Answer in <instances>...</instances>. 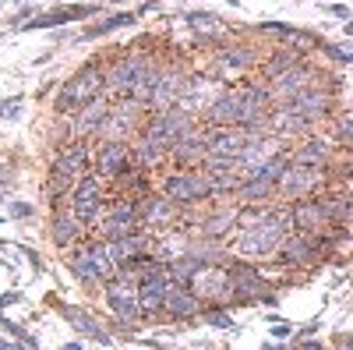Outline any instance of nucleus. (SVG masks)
Listing matches in <instances>:
<instances>
[{
  "label": "nucleus",
  "instance_id": "obj_1",
  "mask_svg": "<svg viewBox=\"0 0 353 350\" xmlns=\"http://www.w3.org/2000/svg\"><path fill=\"white\" fill-rule=\"evenodd\" d=\"M290 233V216L272 209H244L233 220L230 230V251L244 258H269Z\"/></svg>",
  "mask_w": 353,
  "mask_h": 350
},
{
  "label": "nucleus",
  "instance_id": "obj_2",
  "mask_svg": "<svg viewBox=\"0 0 353 350\" xmlns=\"http://www.w3.org/2000/svg\"><path fill=\"white\" fill-rule=\"evenodd\" d=\"M103 96V68L99 61H88L85 68H78L64 85H61V96H57V110L68 113V110H78L85 103H92Z\"/></svg>",
  "mask_w": 353,
  "mask_h": 350
},
{
  "label": "nucleus",
  "instance_id": "obj_3",
  "mask_svg": "<svg viewBox=\"0 0 353 350\" xmlns=\"http://www.w3.org/2000/svg\"><path fill=\"white\" fill-rule=\"evenodd\" d=\"M191 294L201 301V304H209V308H223L233 301V283H230V273L223 266H209V262H201V266L188 276L184 283Z\"/></svg>",
  "mask_w": 353,
  "mask_h": 350
},
{
  "label": "nucleus",
  "instance_id": "obj_4",
  "mask_svg": "<svg viewBox=\"0 0 353 350\" xmlns=\"http://www.w3.org/2000/svg\"><path fill=\"white\" fill-rule=\"evenodd\" d=\"M103 286H106L103 298H106L110 311L121 318L124 326H134L138 318H141V311H138V280H134V273H131V269H117V276L106 280Z\"/></svg>",
  "mask_w": 353,
  "mask_h": 350
},
{
  "label": "nucleus",
  "instance_id": "obj_5",
  "mask_svg": "<svg viewBox=\"0 0 353 350\" xmlns=\"http://www.w3.org/2000/svg\"><path fill=\"white\" fill-rule=\"evenodd\" d=\"M103 206H106V195H103V181L96 170H85L81 177L74 181L71 188V213L81 226H92L99 216H103Z\"/></svg>",
  "mask_w": 353,
  "mask_h": 350
},
{
  "label": "nucleus",
  "instance_id": "obj_6",
  "mask_svg": "<svg viewBox=\"0 0 353 350\" xmlns=\"http://www.w3.org/2000/svg\"><path fill=\"white\" fill-rule=\"evenodd\" d=\"M85 170H88V149H85L81 142L64 145V149L57 153V159H53V173H50V195H53V198L68 195V191L74 188V181L81 177Z\"/></svg>",
  "mask_w": 353,
  "mask_h": 350
},
{
  "label": "nucleus",
  "instance_id": "obj_7",
  "mask_svg": "<svg viewBox=\"0 0 353 350\" xmlns=\"http://www.w3.org/2000/svg\"><path fill=\"white\" fill-rule=\"evenodd\" d=\"M194 128H198V124H194V117H191L188 110H181V106H173V110L152 113V121L145 124L141 138L156 142L159 149H170V145H173L176 138H184V135H188V131H194Z\"/></svg>",
  "mask_w": 353,
  "mask_h": 350
},
{
  "label": "nucleus",
  "instance_id": "obj_8",
  "mask_svg": "<svg viewBox=\"0 0 353 350\" xmlns=\"http://www.w3.org/2000/svg\"><path fill=\"white\" fill-rule=\"evenodd\" d=\"M163 191H166V198L173 202V206H194V202L212 198V184H209V177H205V170H176V173H170Z\"/></svg>",
  "mask_w": 353,
  "mask_h": 350
},
{
  "label": "nucleus",
  "instance_id": "obj_9",
  "mask_svg": "<svg viewBox=\"0 0 353 350\" xmlns=\"http://www.w3.org/2000/svg\"><path fill=\"white\" fill-rule=\"evenodd\" d=\"M329 181V170L321 166H297V163H286V170L279 173L276 191L286 198H307L311 191H318L321 184Z\"/></svg>",
  "mask_w": 353,
  "mask_h": 350
},
{
  "label": "nucleus",
  "instance_id": "obj_10",
  "mask_svg": "<svg viewBox=\"0 0 353 350\" xmlns=\"http://www.w3.org/2000/svg\"><path fill=\"white\" fill-rule=\"evenodd\" d=\"M141 61H145V53H128L121 57V61H113L110 68H103V96L106 99H128L131 93V85L141 71Z\"/></svg>",
  "mask_w": 353,
  "mask_h": 350
},
{
  "label": "nucleus",
  "instance_id": "obj_11",
  "mask_svg": "<svg viewBox=\"0 0 353 350\" xmlns=\"http://www.w3.org/2000/svg\"><path fill=\"white\" fill-rule=\"evenodd\" d=\"M96 226H99V241H121V237H128V233H134L138 226H141V220H138V206L134 202H113V206L96 220Z\"/></svg>",
  "mask_w": 353,
  "mask_h": 350
},
{
  "label": "nucleus",
  "instance_id": "obj_12",
  "mask_svg": "<svg viewBox=\"0 0 353 350\" xmlns=\"http://www.w3.org/2000/svg\"><path fill=\"white\" fill-rule=\"evenodd\" d=\"M318 81V75L301 61V64H293L290 71H283L279 78H272L269 81V89H265V93H269V103H276V106H286V103H293V99H297L304 89H307V85H314Z\"/></svg>",
  "mask_w": 353,
  "mask_h": 350
},
{
  "label": "nucleus",
  "instance_id": "obj_13",
  "mask_svg": "<svg viewBox=\"0 0 353 350\" xmlns=\"http://www.w3.org/2000/svg\"><path fill=\"white\" fill-rule=\"evenodd\" d=\"M138 110L141 106H134L131 99H117L110 110H106V117H103V124H99V138L103 142H128L131 135H134V128H138Z\"/></svg>",
  "mask_w": 353,
  "mask_h": 350
},
{
  "label": "nucleus",
  "instance_id": "obj_14",
  "mask_svg": "<svg viewBox=\"0 0 353 350\" xmlns=\"http://www.w3.org/2000/svg\"><path fill=\"white\" fill-rule=\"evenodd\" d=\"M188 78H191V75H188V71H181V68H159V78H156L152 96H149V106H152L156 113L181 106L184 89H188Z\"/></svg>",
  "mask_w": 353,
  "mask_h": 350
},
{
  "label": "nucleus",
  "instance_id": "obj_15",
  "mask_svg": "<svg viewBox=\"0 0 353 350\" xmlns=\"http://www.w3.org/2000/svg\"><path fill=\"white\" fill-rule=\"evenodd\" d=\"M230 273V283H233V301H272V294H265L269 290V283H265V276L248 266V262H233V266L226 269Z\"/></svg>",
  "mask_w": 353,
  "mask_h": 350
},
{
  "label": "nucleus",
  "instance_id": "obj_16",
  "mask_svg": "<svg viewBox=\"0 0 353 350\" xmlns=\"http://www.w3.org/2000/svg\"><path fill=\"white\" fill-rule=\"evenodd\" d=\"M276 156H283V142L276 135L272 138H269V131H265V135H251L248 145L241 149V156H237V173H241V177H248L251 170H258L261 163H269Z\"/></svg>",
  "mask_w": 353,
  "mask_h": 350
},
{
  "label": "nucleus",
  "instance_id": "obj_17",
  "mask_svg": "<svg viewBox=\"0 0 353 350\" xmlns=\"http://www.w3.org/2000/svg\"><path fill=\"white\" fill-rule=\"evenodd\" d=\"M201 131H205V156H216V159H237L251 138L241 128H209L205 124Z\"/></svg>",
  "mask_w": 353,
  "mask_h": 350
},
{
  "label": "nucleus",
  "instance_id": "obj_18",
  "mask_svg": "<svg viewBox=\"0 0 353 350\" xmlns=\"http://www.w3.org/2000/svg\"><path fill=\"white\" fill-rule=\"evenodd\" d=\"M279 255V266H314L318 255H321V244L311 237V233H286L283 244L276 248Z\"/></svg>",
  "mask_w": 353,
  "mask_h": 350
},
{
  "label": "nucleus",
  "instance_id": "obj_19",
  "mask_svg": "<svg viewBox=\"0 0 353 350\" xmlns=\"http://www.w3.org/2000/svg\"><path fill=\"white\" fill-rule=\"evenodd\" d=\"M131 166V149L128 142H103L99 153H96V173L110 181H121Z\"/></svg>",
  "mask_w": 353,
  "mask_h": 350
},
{
  "label": "nucleus",
  "instance_id": "obj_20",
  "mask_svg": "<svg viewBox=\"0 0 353 350\" xmlns=\"http://www.w3.org/2000/svg\"><path fill=\"white\" fill-rule=\"evenodd\" d=\"M290 106L297 110L304 121L314 128L318 121H325V113H329V106H332V93L325 89V85H318V81H314V85H307V89H304L297 99H293Z\"/></svg>",
  "mask_w": 353,
  "mask_h": 350
},
{
  "label": "nucleus",
  "instance_id": "obj_21",
  "mask_svg": "<svg viewBox=\"0 0 353 350\" xmlns=\"http://www.w3.org/2000/svg\"><path fill=\"white\" fill-rule=\"evenodd\" d=\"M166 153L173 156V163L181 166V170H198L205 163V131L201 128L188 131L184 138H176Z\"/></svg>",
  "mask_w": 353,
  "mask_h": 350
},
{
  "label": "nucleus",
  "instance_id": "obj_22",
  "mask_svg": "<svg viewBox=\"0 0 353 350\" xmlns=\"http://www.w3.org/2000/svg\"><path fill=\"white\" fill-rule=\"evenodd\" d=\"M110 244V255H113V262H117V269H124V266H134L138 258H149V251H152V241H149V233H128V237H121V241H106Z\"/></svg>",
  "mask_w": 353,
  "mask_h": 350
},
{
  "label": "nucleus",
  "instance_id": "obj_23",
  "mask_svg": "<svg viewBox=\"0 0 353 350\" xmlns=\"http://www.w3.org/2000/svg\"><path fill=\"white\" fill-rule=\"evenodd\" d=\"M216 99V81L209 75H191L188 78V89H184V99H181V110H188L191 117L194 113H205Z\"/></svg>",
  "mask_w": 353,
  "mask_h": 350
},
{
  "label": "nucleus",
  "instance_id": "obj_24",
  "mask_svg": "<svg viewBox=\"0 0 353 350\" xmlns=\"http://www.w3.org/2000/svg\"><path fill=\"white\" fill-rule=\"evenodd\" d=\"M163 311H166L170 318H194V315L201 311V301L191 294V290H188L184 283H173V280H170V286H166V301H163Z\"/></svg>",
  "mask_w": 353,
  "mask_h": 350
},
{
  "label": "nucleus",
  "instance_id": "obj_25",
  "mask_svg": "<svg viewBox=\"0 0 353 350\" xmlns=\"http://www.w3.org/2000/svg\"><path fill=\"white\" fill-rule=\"evenodd\" d=\"M106 110H110V99H106V96H99V99H92V103H85V106H78V117L71 121V135H74V138L96 135L99 124H103V117H106Z\"/></svg>",
  "mask_w": 353,
  "mask_h": 350
},
{
  "label": "nucleus",
  "instance_id": "obj_26",
  "mask_svg": "<svg viewBox=\"0 0 353 350\" xmlns=\"http://www.w3.org/2000/svg\"><path fill=\"white\" fill-rule=\"evenodd\" d=\"M159 68H163V64L156 61V57H149V53H145L141 71H138V78H134V85H131V93H128V99H131L134 106H149V96H152V89H156Z\"/></svg>",
  "mask_w": 353,
  "mask_h": 350
},
{
  "label": "nucleus",
  "instance_id": "obj_27",
  "mask_svg": "<svg viewBox=\"0 0 353 350\" xmlns=\"http://www.w3.org/2000/svg\"><path fill=\"white\" fill-rule=\"evenodd\" d=\"M290 163H297V166H321V170H329L332 163V145L325 138H307L301 149H293Z\"/></svg>",
  "mask_w": 353,
  "mask_h": 350
},
{
  "label": "nucleus",
  "instance_id": "obj_28",
  "mask_svg": "<svg viewBox=\"0 0 353 350\" xmlns=\"http://www.w3.org/2000/svg\"><path fill=\"white\" fill-rule=\"evenodd\" d=\"M50 233H53V241L61 244V248H68V244H78V241H81V233H85V226H81V223L74 220V213H71V209H64V206H57Z\"/></svg>",
  "mask_w": 353,
  "mask_h": 350
},
{
  "label": "nucleus",
  "instance_id": "obj_29",
  "mask_svg": "<svg viewBox=\"0 0 353 350\" xmlns=\"http://www.w3.org/2000/svg\"><path fill=\"white\" fill-rule=\"evenodd\" d=\"M138 220L145 223V226H170L173 220H176V209H173V202L170 198H156V195H149L138 206Z\"/></svg>",
  "mask_w": 353,
  "mask_h": 350
},
{
  "label": "nucleus",
  "instance_id": "obj_30",
  "mask_svg": "<svg viewBox=\"0 0 353 350\" xmlns=\"http://www.w3.org/2000/svg\"><path fill=\"white\" fill-rule=\"evenodd\" d=\"M103 8L96 4H78V8H64V11H50V14H39L32 21H25V28H53V25H64V21H78V18H92L99 14Z\"/></svg>",
  "mask_w": 353,
  "mask_h": 350
},
{
  "label": "nucleus",
  "instance_id": "obj_31",
  "mask_svg": "<svg viewBox=\"0 0 353 350\" xmlns=\"http://www.w3.org/2000/svg\"><path fill=\"white\" fill-rule=\"evenodd\" d=\"M290 223H297L301 233H318L325 230V213H321L318 202H301V206L290 209Z\"/></svg>",
  "mask_w": 353,
  "mask_h": 350
},
{
  "label": "nucleus",
  "instance_id": "obj_32",
  "mask_svg": "<svg viewBox=\"0 0 353 350\" xmlns=\"http://www.w3.org/2000/svg\"><path fill=\"white\" fill-rule=\"evenodd\" d=\"M68 269H71V273H74V280H81L85 286H99V283H103V280H99V273H96V266H92V258H88V251H85V244H71Z\"/></svg>",
  "mask_w": 353,
  "mask_h": 350
},
{
  "label": "nucleus",
  "instance_id": "obj_33",
  "mask_svg": "<svg viewBox=\"0 0 353 350\" xmlns=\"http://www.w3.org/2000/svg\"><path fill=\"white\" fill-rule=\"evenodd\" d=\"M85 251H88V258H92V266H96V273H99V280H103V283L117 276V262H113V255H110V244H106V241H92V244H85Z\"/></svg>",
  "mask_w": 353,
  "mask_h": 350
},
{
  "label": "nucleus",
  "instance_id": "obj_34",
  "mask_svg": "<svg viewBox=\"0 0 353 350\" xmlns=\"http://www.w3.org/2000/svg\"><path fill=\"white\" fill-rule=\"evenodd\" d=\"M254 50L251 46H226L223 53H219V64L226 68V71H248V68H254Z\"/></svg>",
  "mask_w": 353,
  "mask_h": 350
},
{
  "label": "nucleus",
  "instance_id": "obj_35",
  "mask_svg": "<svg viewBox=\"0 0 353 350\" xmlns=\"http://www.w3.org/2000/svg\"><path fill=\"white\" fill-rule=\"evenodd\" d=\"M321 213H325V223L346 226L350 223V198L346 195H329V198H318Z\"/></svg>",
  "mask_w": 353,
  "mask_h": 350
},
{
  "label": "nucleus",
  "instance_id": "obj_36",
  "mask_svg": "<svg viewBox=\"0 0 353 350\" xmlns=\"http://www.w3.org/2000/svg\"><path fill=\"white\" fill-rule=\"evenodd\" d=\"M64 315H68V322H71L74 329H81L85 336H92V340H99V343H110V333H106L99 322H92V315H88V311H81V308H68Z\"/></svg>",
  "mask_w": 353,
  "mask_h": 350
},
{
  "label": "nucleus",
  "instance_id": "obj_37",
  "mask_svg": "<svg viewBox=\"0 0 353 350\" xmlns=\"http://www.w3.org/2000/svg\"><path fill=\"white\" fill-rule=\"evenodd\" d=\"M163 156H166V149H159V145L149 142V138H141L134 149H131V159L138 166H156V163H163Z\"/></svg>",
  "mask_w": 353,
  "mask_h": 350
},
{
  "label": "nucleus",
  "instance_id": "obj_38",
  "mask_svg": "<svg viewBox=\"0 0 353 350\" xmlns=\"http://www.w3.org/2000/svg\"><path fill=\"white\" fill-rule=\"evenodd\" d=\"M272 191H276V184L258 181V177H244V181L237 184V195H241L244 202H261V198H269Z\"/></svg>",
  "mask_w": 353,
  "mask_h": 350
},
{
  "label": "nucleus",
  "instance_id": "obj_39",
  "mask_svg": "<svg viewBox=\"0 0 353 350\" xmlns=\"http://www.w3.org/2000/svg\"><path fill=\"white\" fill-rule=\"evenodd\" d=\"M293 64H301V57L297 53H290V50H283V53H276V57H269V61L261 64V71H265V78H279L283 71H290Z\"/></svg>",
  "mask_w": 353,
  "mask_h": 350
},
{
  "label": "nucleus",
  "instance_id": "obj_40",
  "mask_svg": "<svg viewBox=\"0 0 353 350\" xmlns=\"http://www.w3.org/2000/svg\"><path fill=\"white\" fill-rule=\"evenodd\" d=\"M188 25L194 28V32H198L201 39H209V36H216V32H223V21H219L216 14H201V11H194V14H188Z\"/></svg>",
  "mask_w": 353,
  "mask_h": 350
},
{
  "label": "nucleus",
  "instance_id": "obj_41",
  "mask_svg": "<svg viewBox=\"0 0 353 350\" xmlns=\"http://www.w3.org/2000/svg\"><path fill=\"white\" fill-rule=\"evenodd\" d=\"M131 21H134V14H113V18H106V21L92 25V28H88V32H85L81 39H99V36L113 32V28H121V25H131Z\"/></svg>",
  "mask_w": 353,
  "mask_h": 350
},
{
  "label": "nucleus",
  "instance_id": "obj_42",
  "mask_svg": "<svg viewBox=\"0 0 353 350\" xmlns=\"http://www.w3.org/2000/svg\"><path fill=\"white\" fill-rule=\"evenodd\" d=\"M336 138L343 149H350V142H353V121H350V113H339L336 117Z\"/></svg>",
  "mask_w": 353,
  "mask_h": 350
},
{
  "label": "nucleus",
  "instance_id": "obj_43",
  "mask_svg": "<svg viewBox=\"0 0 353 350\" xmlns=\"http://www.w3.org/2000/svg\"><path fill=\"white\" fill-rule=\"evenodd\" d=\"M209 322L212 326H219V329H233V318L223 311V308H216V311H209Z\"/></svg>",
  "mask_w": 353,
  "mask_h": 350
},
{
  "label": "nucleus",
  "instance_id": "obj_44",
  "mask_svg": "<svg viewBox=\"0 0 353 350\" xmlns=\"http://www.w3.org/2000/svg\"><path fill=\"white\" fill-rule=\"evenodd\" d=\"M325 53L332 57V61H339V64H350V43H343V46H325Z\"/></svg>",
  "mask_w": 353,
  "mask_h": 350
},
{
  "label": "nucleus",
  "instance_id": "obj_45",
  "mask_svg": "<svg viewBox=\"0 0 353 350\" xmlns=\"http://www.w3.org/2000/svg\"><path fill=\"white\" fill-rule=\"evenodd\" d=\"M18 110H21V103H18V99L0 103V117H18Z\"/></svg>",
  "mask_w": 353,
  "mask_h": 350
},
{
  "label": "nucleus",
  "instance_id": "obj_46",
  "mask_svg": "<svg viewBox=\"0 0 353 350\" xmlns=\"http://www.w3.org/2000/svg\"><path fill=\"white\" fill-rule=\"evenodd\" d=\"M329 11H332V14H339V18H350V8H346V4H332Z\"/></svg>",
  "mask_w": 353,
  "mask_h": 350
},
{
  "label": "nucleus",
  "instance_id": "obj_47",
  "mask_svg": "<svg viewBox=\"0 0 353 350\" xmlns=\"http://www.w3.org/2000/svg\"><path fill=\"white\" fill-rule=\"evenodd\" d=\"M304 350H321V343H314V340H311V343H304Z\"/></svg>",
  "mask_w": 353,
  "mask_h": 350
},
{
  "label": "nucleus",
  "instance_id": "obj_48",
  "mask_svg": "<svg viewBox=\"0 0 353 350\" xmlns=\"http://www.w3.org/2000/svg\"><path fill=\"white\" fill-rule=\"evenodd\" d=\"M339 350H350V340L346 336H339Z\"/></svg>",
  "mask_w": 353,
  "mask_h": 350
},
{
  "label": "nucleus",
  "instance_id": "obj_49",
  "mask_svg": "<svg viewBox=\"0 0 353 350\" xmlns=\"http://www.w3.org/2000/svg\"><path fill=\"white\" fill-rule=\"evenodd\" d=\"M64 350H81V343H68V347H64Z\"/></svg>",
  "mask_w": 353,
  "mask_h": 350
},
{
  "label": "nucleus",
  "instance_id": "obj_50",
  "mask_svg": "<svg viewBox=\"0 0 353 350\" xmlns=\"http://www.w3.org/2000/svg\"><path fill=\"white\" fill-rule=\"evenodd\" d=\"M265 350H283V347H276V343H269V347H265Z\"/></svg>",
  "mask_w": 353,
  "mask_h": 350
}]
</instances>
